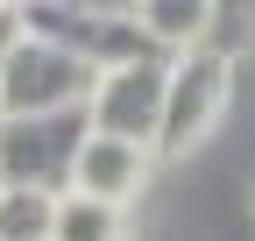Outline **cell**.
I'll list each match as a JSON object with an SVG mask.
<instances>
[{"mask_svg":"<svg viewBox=\"0 0 255 241\" xmlns=\"http://www.w3.org/2000/svg\"><path fill=\"white\" fill-rule=\"evenodd\" d=\"M92 71L85 57L57 50L43 36H14L7 64H0V120H43V114H78L92 100Z\"/></svg>","mask_w":255,"mask_h":241,"instance_id":"2","label":"cell"},{"mask_svg":"<svg viewBox=\"0 0 255 241\" xmlns=\"http://www.w3.org/2000/svg\"><path fill=\"white\" fill-rule=\"evenodd\" d=\"M50 213H57V199L0 185V241H50Z\"/></svg>","mask_w":255,"mask_h":241,"instance_id":"10","label":"cell"},{"mask_svg":"<svg viewBox=\"0 0 255 241\" xmlns=\"http://www.w3.org/2000/svg\"><path fill=\"white\" fill-rule=\"evenodd\" d=\"M199 50H213L220 64H241V57L255 50V7L248 0H220V7H206V43Z\"/></svg>","mask_w":255,"mask_h":241,"instance_id":"9","label":"cell"},{"mask_svg":"<svg viewBox=\"0 0 255 241\" xmlns=\"http://www.w3.org/2000/svg\"><path fill=\"white\" fill-rule=\"evenodd\" d=\"M14 36H21V14H14V7H0V64H7V50H14Z\"/></svg>","mask_w":255,"mask_h":241,"instance_id":"11","label":"cell"},{"mask_svg":"<svg viewBox=\"0 0 255 241\" xmlns=\"http://www.w3.org/2000/svg\"><path fill=\"white\" fill-rule=\"evenodd\" d=\"M234 100V64H220L213 50H184L163 71V114H156V142L149 156H191L220 120H227Z\"/></svg>","mask_w":255,"mask_h":241,"instance_id":"1","label":"cell"},{"mask_svg":"<svg viewBox=\"0 0 255 241\" xmlns=\"http://www.w3.org/2000/svg\"><path fill=\"white\" fill-rule=\"evenodd\" d=\"M85 135H92L85 128V107L78 114H43V120H0V185L7 192L64 199Z\"/></svg>","mask_w":255,"mask_h":241,"instance_id":"3","label":"cell"},{"mask_svg":"<svg viewBox=\"0 0 255 241\" xmlns=\"http://www.w3.org/2000/svg\"><path fill=\"white\" fill-rule=\"evenodd\" d=\"M248 199H255V185H248Z\"/></svg>","mask_w":255,"mask_h":241,"instance_id":"12","label":"cell"},{"mask_svg":"<svg viewBox=\"0 0 255 241\" xmlns=\"http://www.w3.org/2000/svg\"><path fill=\"white\" fill-rule=\"evenodd\" d=\"M163 71H170V57H156V50L100 71L92 100H85V128L107 135V142H128V149H149L156 142V114H163Z\"/></svg>","mask_w":255,"mask_h":241,"instance_id":"5","label":"cell"},{"mask_svg":"<svg viewBox=\"0 0 255 241\" xmlns=\"http://www.w3.org/2000/svg\"><path fill=\"white\" fill-rule=\"evenodd\" d=\"M50 241H128V220H121V206L64 192L57 213H50Z\"/></svg>","mask_w":255,"mask_h":241,"instance_id":"8","label":"cell"},{"mask_svg":"<svg viewBox=\"0 0 255 241\" xmlns=\"http://www.w3.org/2000/svg\"><path fill=\"white\" fill-rule=\"evenodd\" d=\"M21 14V36H43L57 50L85 57L92 71H114L128 57H149L142 28H135V7H71V0H43V7H14Z\"/></svg>","mask_w":255,"mask_h":241,"instance_id":"4","label":"cell"},{"mask_svg":"<svg viewBox=\"0 0 255 241\" xmlns=\"http://www.w3.org/2000/svg\"><path fill=\"white\" fill-rule=\"evenodd\" d=\"M142 185H149V149H128V142H107V135L78 142V163H71V192L78 199L128 206Z\"/></svg>","mask_w":255,"mask_h":241,"instance_id":"6","label":"cell"},{"mask_svg":"<svg viewBox=\"0 0 255 241\" xmlns=\"http://www.w3.org/2000/svg\"><path fill=\"white\" fill-rule=\"evenodd\" d=\"M135 28L156 57H184L206 43V0H149V7H135Z\"/></svg>","mask_w":255,"mask_h":241,"instance_id":"7","label":"cell"}]
</instances>
